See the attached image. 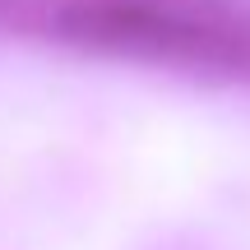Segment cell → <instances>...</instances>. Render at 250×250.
<instances>
[{"instance_id":"cell-1","label":"cell","mask_w":250,"mask_h":250,"mask_svg":"<svg viewBox=\"0 0 250 250\" xmlns=\"http://www.w3.org/2000/svg\"><path fill=\"white\" fill-rule=\"evenodd\" d=\"M61 28L70 37H83V42H98V46H130V51H158V56H236V42L153 5L70 9L61 19Z\"/></svg>"}]
</instances>
